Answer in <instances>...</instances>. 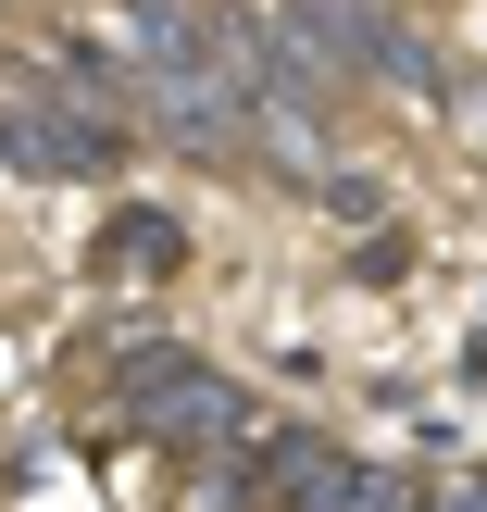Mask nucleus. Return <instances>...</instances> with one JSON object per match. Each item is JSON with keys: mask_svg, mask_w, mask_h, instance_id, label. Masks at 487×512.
<instances>
[{"mask_svg": "<svg viewBox=\"0 0 487 512\" xmlns=\"http://www.w3.org/2000/svg\"><path fill=\"white\" fill-rule=\"evenodd\" d=\"M250 425H263V400L238 388V375L213 363V350L188 338H150L113 363V425L100 438H150V450H238Z\"/></svg>", "mask_w": 487, "mask_h": 512, "instance_id": "1", "label": "nucleus"}, {"mask_svg": "<svg viewBox=\"0 0 487 512\" xmlns=\"http://www.w3.org/2000/svg\"><path fill=\"white\" fill-rule=\"evenodd\" d=\"M125 163H138V150L100 138V125H75L63 100H38V88L0 100V175H25V188H113Z\"/></svg>", "mask_w": 487, "mask_h": 512, "instance_id": "2", "label": "nucleus"}, {"mask_svg": "<svg viewBox=\"0 0 487 512\" xmlns=\"http://www.w3.org/2000/svg\"><path fill=\"white\" fill-rule=\"evenodd\" d=\"M13 88H38V100H63L75 125H100V138L150 150V125H138V63H125L113 38H38V50L13 63Z\"/></svg>", "mask_w": 487, "mask_h": 512, "instance_id": "3", "label": "nucleus"}, {"mask_svg": "<svg viewBox=\"0 0 487 512\" xmlns=\"http://www.w3.org/2000/svg\"><path fill=\"white\" fill-rule=\"evenodd\" d=\"M325 13H338V50L363 63L375 100H413V113H450V100H463V88H450V63L413 38V13H400V0H325Z\"/></svg>", "mask_w": 487, "mask_h": 512, "instance_id": "4", "label": "nucleus"}, {"mask_svg": "<svg viewBox=\"0 0 487 512\" xmlns=\"http://www.w3.org/2000/svg\"><path fill=\"white\" fill-rule=\"evenodd\" d=\"M100 275H125V288H163V275H188V213H175V200H113V213H100Z\"/></svg>", "mask_w": 487, "mask_h": 512, "instance_id": "5", "label": "nucleus"}, {"mask_svg": "<svg viewBox=\"0 0 487 512\" xmlns=\"http://www.w3.org/2000/svg\"><path fill=\"white\" fill-rule=\"evenodd\" d=\"M250 150H263L288 188H313V175L338 163V113H325V100H300V88H250Z\"/></svg>", "mask_w": 487, "mask_h": 512, "instance_id": "6", "label": "nucleus"}, {"mask_svg": "<svg viewBox=\"0 0 487 512\" xmlns=\"http://www.w3.org/2000/svg\"><path fill=\"white\" fill-rule=\"evenodd\" d=\"M313 213H338V225H388V175H375V163H325V175H313Z\"/></svg>", "mask_w": 487, "mask_h": 512, "instance_id": "7", "label": "nucleus"}, {"mask_svg": "<svg viewBox=\"0 0 487 512\" xmlns=\"http://www.w3.org/2000/svg\"><path fill=\"white\" fill-rule=\"evenodd\" d=\"M350 275H363V288H400V275H413V225H363V250H350Z\"/></svg>", "mask_w": 487, "mask_h": 512, "instance_id": "8", "label": "nucleus"}, {"mask_svg": "<svg viewBox=\"0 0 487 512\" xmlns=\"http://www.w3.org/2000/svg\"><path fill=\"white\" fill-rule=\"evenodd\" d=\"M350 512H438V500H425V488H413L400 463H375V475H363V500H350Z\"/></svg>", "mask_w": 487, "mask_h": 512, "instance_id": "9", "label": "nucleus"}, {"mask_svg": "<svg viewBox=\"0 0 487 512\" xmlns=\"http://www.w3.org/2000/svg\"><path fill=\"white\" fill-rule=\"evenodd\" d=\"M450 512H487V475H463V488H450Z\"/></svg>", "mask_w": 487, "mask_h": 512, "instance_id": "10", "label": "nucleus"}, {"mask_svg": "<svg viewBox=\"0 0 487 512\" xmlns=\"http://www.w3.org/2000/svg\"><path fill=\"white\" fill-rule=\"evenodd\" d=\"M463 113H475V138H487V88H475V100H463Z\"/></svg>", "mask_w": 487, "mask_h": 512, "instance_id": "11", "label": "nucleus"}]
</instances>
